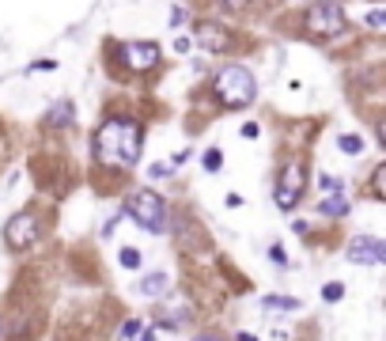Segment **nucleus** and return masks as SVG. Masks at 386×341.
<instances>
[{
    "label": "nucleus",
    "mask_w": 386,
    "mask_h": 341,
    "mask_svg": "<svg viewBox=\"0 0 386 341\" xmlns=\"http://www.w3.org/2000/svg\"><path fill=\"white\" fill-rule=\"evenodd\" d=\"M50 125H57V129L72 125V103H69V99H61V103L50 106Z\"/></svg>",
    "instance_id": "11"
},
{
    "label": "nucleus",
    "mask_w": 386,
    "mask_h": 341,
    "mask_svg": "<svg viewBox=\"0 0 386 341\" xmlns=\"http://www.w3.org/2000/svg\"><path fill=\"white\" fill-rule=\"evenodd\" d=\"M167 171H171V167H167V163H152V167H148V174H152V179H163Z\"/></svg>",
    "instance_id": "21"
},
{
    "label": "nucleus",
    "mask_w": 386,
    "mask_h": 341,
    "mask_svg": "<svg viewBox=\"0 0 386 341\" xmlns=\"http://www.w3.org/2000/svg\"><path fill=\"white\" fill-rule=\"evenodd\" d=\"M4 243L8 246L39 243V220H34V213H15L12 220H8V224H4Z\"/></svg>",
    "instance_id": "6"
},
{
    "label": "nucleus",
    "mask_w": 386,
    "mask_h": 341,
    "mask_svg": "<svg viewBox=\"0 0 386 341\" xmlns=\"http://www.w3.org/2000/svg\"><path fill=\"white\" fill-rule=\"evenodd\" d=\"M140 141H144L140 122H133V118H110L95 133V155L106 167H133L140 160Z\"/></svg>",
    "instance_id": "1"
},
{
    "label": "nucleus",
    "mask_w": 386,
    "mask_h": 341,
    "mask_svg": "<svg viewBox=\"0 0 386 341\" xmlns=\"http://www.w3.org/2000/svg\"><path fill=\"white\" fill-rule=\"evenodd\" d=\"M197 46L209 53H228L231 50V34L223 31L220 23H201L197 27Z\"/></svg>",
    "instance_id": "9"
},
{
    "label": "nucleus",
    "mask_w": 386,
    "mask_h": 341,
    "mask_svg": "<svg viewBox=\"0 0 386 341\" xmlns=\"http://www.w3.org/2000/svg\"><path fill=\"white\" fill-rule=\"evenodd\" d=\"M318 186H322V193H341V179H333V174H322V179H318Z\"/></svg>",
    "instance_id": "17"
},
{
    "label": "nucleus",
    "mask_w": 386,
    "mask_h": 341,
    "mask_svg": "<svg viewBox=\"0 0 386 341\" xmlns=\"http://www.w3.org/2000/svg\"><path fill=\"white\" fill-rule=\"evenodd\" d=\"M121 61L133 72H148L159 64V46L156 42H125L121 46Z\"/></svg>",
    "instance_id": "8"
},
{
    "label": "nucleus",
    "mask_w": 386,
    "mask_h": 341,
    "mask_svg": "<svg viewBox=\"0 0 386 341\" xmlns=\"http://www.w3.org/2000/svg\"><path fill=\"white\" fill-rule=\"evenodd\" d=\"M223 8H228V12H239V8H247V0H220Z\"/></svg>",
    "instance_id": "22"
},
{
    "label": "nucleus",
    "mask_w": 386,
    "mask_h": 341,
    "mask_svg": "<svg viewBox=\"0 0 386 341\" xmlns=\"http://www.w3.org/2000/svg\"><path fill=\"white\" fill-rule=\"evenodd\" d=\"M307 171H303V163H288L284 174H280V182H277V205L280 209H296L299 205V197H303V186H307Z\"/></svg>",
    "instance_id": "5"
},
{
    "label": "nucleus",
    "mask_w": 386,
    "mask_h": 341,
    "mask_svg": "<svg viewBox=\"0 0 386 341\" xmlns=\"http://www.w3.org/2000/svg\"><path fill=\"white\" fill-rule=\"evenodd\" d=\"M163 288H167V273H148V277L140 281V292H144V296H159Z\"/></svg>",
    "instance_id": "13"
},
{
    "label": "nucleus",
    "mask_w": 386,
    "mask_h": 341,
    "mask_svg": "<svg viewBox=\"0 0 386 341\" xmlns=\"http://www.w3.org/2000/svg\"><path fill=\"white\" fill-rule=\"evenodd\" d=\"M348 262L356 265H382L386 262V243L375 235H360L352 239V246H348Z\"/></svg>",
    "instance_id": "7"
},
{
    "label": "nucleus",
    "mask_w": 386,
    "mask_h": 341,
    "mask_svg": "<svg viewBox=\"0 0 386 341\" xmlns=\"http://www.w3.org/2000/svg\"><path fill=\"white\" fill-rule=\"evenodd\" d=\"M239 341H258V337H254V334H239Z\"/></svg>",
    "instance_id": "25"
},
{
    "label": "nucleus",
    "mask_w": 386,
    "mask_h": 341,
    "mask_svg": "<svg viewBox=\"0 0 386 341\" xmlns=\"http://www.w3.org/2000/svg\"><path fill=\"white\" fill-rule=\"evenodd\" d=\"M341 296H345V284H337V281L322 284V300H329V303H333V300H341Z\"/></svg>",
    "instance_id": "15"
},
{
    "label": "nucleus",
    "mask_w": 386,
    "mask_h": 341,
    "mask_svg": "<svg viewBox=\"0 0 386 341\" xmlns=\"http://www.w3.org/2000/svg\"><path fill=\"white\" fill-rule=\"evenodd\" d=\"M254 95H258V84H254L250 69H242V64H228V69L216 76V99H220L223 106H250Z\"/></svg>",
    "instance_id": "2"
},
{
    "label": "nucleus",
    "mask_w": 386,
    "mask_h": 341,
    "mask_svg": "<svg viewBox=\"0 0 386 341\" xmlns=\"http://www.w3.org/2000/svg\"><path fill=\"white\" fill-rule=\"evenodd\" d=\"M318 213H326V216H345V213H348V197H345V193H322V205H318Z\"/></svg>",
    "instance_id": "10"
},
{
    "label": "nucleus",
    "mask_w": 386,
    "mask_h": 341,
    "mask_svg": "<svg viewBox=\"0 0 386 341\" xmlns=\"http://www.w3.org/2000/svg\"><path fill=\"white\" fill-rule=\"evenodd\" d=\"M125 213L137 220L144 232H167V201L156 190H137L125 201Z\"/></svg>",
    "instance_id": "3"
},
{
    "label": "nucleus",
    "mask_w": 386,
    "mask_h": 341,
    "mask_svg": "<svg viewBox=\"0 0 386 341\" xmlns=\"http://www.w3.org/2000/svg\"><path fill=\"white\" fill-rule=\"evenodd\" d=\"M261 307L266 311H299V300L296 296H266Z\"/></svg>",
    "instance_id": "12"
},
{
    "label": "nucleus",
    "mask_w": 386,
    "mask_h": 341,
    "mask_svg": "<svg viewBox=\"0 0 386 341\" xmlns=\"http://www.w3.org/2000/svg\"><path fill=\"white\" fill-rule=\"evenodd\" d=\"M182 20H186V12H182V8H171V27H178Z\"/></svg>",
    "instance_id": "23"
},
{
    "label": "nucleus",
    "mask_w": 386,
    "mask_h": 341,
    "mask_svg": "<svg viewBox=\"0 0 386 341\" xmlns=\"http://www.w3.org/2000/svg\"><path fill=\"white\" fill-rule=\"evenodd\" d=\"M367 23H371V27H375V31H379V27L386 23V12H382V8H375V12H371V15H367Z\"/></svg>",
    "instance_id": "20"
},
{
    "label": "nucleus",
    "mask_w": 386,
    "mask_h": 341,
    "mask_svg": "<svg viewBox=\"0 0 386 341\" xmlns=\"http://www.w3.org/2000/svg\"><path fill=\"white\" fill-rule=\"evenodd\" d=\"M337 148H341L345 155H360L364 152V141L356 133H341V141H337Z\"/></svg>",
    "instance_id": "14"
},
{
    "label": "nucleus",
    "mask_w": 386,
    "mask_h": 341,
    "mask_svg": "<svg viewBox=\"0 0 386 341\" xmlns=\"http://www.w3.org/2000/svg\"><path fill=\"white\" fill-rule=\"evenodd\" d=\"M307 31L310 34H341L345 31V12L337 0H315L307 12Z\"/></svg>",
    "instance_id": "4"
},
{
    "label": "nucleus",
    "mask_w": 386,
    "mask_h": 341,
    "mask_svg": "<svg viewBox=\"0 0 386 341\" xmlns=\"http://www.w3.org/2000/svg\"><path fill=\"white\" fill-rule=\"evenodd\" d=\"M137 334H140V322H137V319H129L125 326H121V334H118V337H121V341H133Z\"/></svg>",
    "instance_id": "18"
},
{
    "label": "nucleus",
    "mask_w": 386,
    "mask_h": 341,
    "mask_svg": "<svg viewBox=\"0 0 386 341\" xmlns=\"http://www.w3.org/2000/svg\"><path fill=\"white\" fill-rule=\"evenodd\" d=\"M197 341H223V337H216V334H201Z\"/></svg>",
    "instance_id": "24"
},
{
    "label": "nucleus",
    "mask_w": 386,
    "mask_h": 341,
    "mask_svg": "<svg viewBox=\"0 0 386 341\" xmlns=\"http://www.w3.org/2000/svg\"><path fill=\"white\" fill-rule=\"evenodd\" d=\"M220 163H223L220 148H209V152H205V171H220Z\"/></svg>",
    "instance_id": "16"
},
{
    "label": "nucleus",
    "mask_w": 386,
    "mask_h": 341,
    "mask_svg": "<svg viewBox=\"0 0 386 341\" xmlns=\"http://www.w3.org/2000/svg\"><path fill=\"white\" fill-rule=\"evenodd\" d=\"M121 265H125V270H140V254L137 251H121Z\"/></svg>",
    "instance_id": "19"
}]
</instances>
